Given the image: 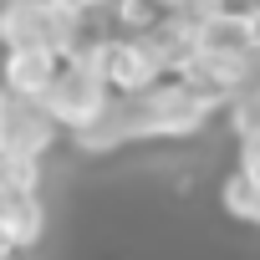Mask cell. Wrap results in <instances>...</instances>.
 <instances>
[{
	"instance_id": "7",
	"label": "cell",
	"mask_w": 260,
	"mask_h": 260,
	"mask_svg": "<svg viewBox=\"0 0 260 260\" xmlns=\"http://www.w3.org/2000/svg\"><path fill=\"white\" fill-rule=\"evenodd\" d=\"M46 189V158L0 153V194H41Z\"/></svg>"
},
{
	"instance_id": "6",
	"label": "cell",
	"mask_w": 260,
	"mask_h": 260,
	"mask_svg": "<svg viewBox=\"0 0 260 260\" xmlns=\"http://www.w3.org/2000/svg\"><path fill=\"white\" fill-rule=\"evenodd\" d=\"M51 51H31V46H0V92H16V97H46L51 77H56Z\"/></svg>"
},
{
	"instance_id": "4",
	"label": "cell",
	"mask_w": 260,
	"mask_h": 260,
	"mask_svg": "<svg viewBox=\"0 0 260 260\" xmlns=\"http://www.w3.org/2000/svg\"><path fill=\"white\" fill-rule=\"evenodd\" d=\"M67 143H72L77 153H87V158H112V153H122V148H133L138 133H133V107H127V97L112 92L82 127L67 133Z\"/></svg>"
},
{
	"instance_id": "2",
	"label": "cell",
	"mask_w": 260,
	"mask_h": 260,
	"mask_svg": "<svg viewBox=\"0 0 260 260\" xmlns=\"http://www.w3.org/2000/svg\"><path fill=\"white\" fill-rule=\"evenodd\" d=\"M56 143H67V133L56 127V117L46 112L41 97H16L0 92V153H21V158H51Z\"/></svg>"
},
{
	"instance_id": "13",
	"label": "cell",
	"mask_w": 260,
	"mask_h": 260,
	"mask_svg": "<svg viewBox=\"0 0 260 260\" xmlns=\"http://www.w3.org/2000/svg\"><path fill=\"white\" fill-rule=\"evenodd\" d=\"M6 260H21V255H6Z\"/></svg>"
},
{
	"instance_id": "10",
	"label": "cell",
	"mask_w": 260,
	"mask_h": 260,
	"mask_svg": "<svg viewBox=\"0 0 260 260\" xmlns=\"http://www.w3.org/2000/svg\"><path fill=\"white\" fill-rule=\"evenodd\" d=\"M67 11H77V16H107L112 11V0H61Z\"/></svg>"
},
{
	"instance_id": "1",
	"label": "cell",
	"mask_w": 260,
	"mask_h": 260,
	"mask_svg": "<svg viewBox=\"0 0 260 260\" xmlns=\"http://www.w3.org/2000/svg\"><path fill=\"white\" fill-rule=\"evenodd\" d=\"M127 107H133V133L138 143H194L204 138L219 107L209 97H199L184 77H158L143 92H127Z\"/></svg>"
},
{
	"instance_id": "3",
	"label": "cell",
	"mask_w": 260,
	"mask_h": 260,
	"mask_svg": "<svg viewBox=\"0 0 260 260\" xmlns=\"http://www.w3.org/2000/svg\"><path fill=\"white\" fill-rule=\"evenodd\" d=\"M97 67H102V82L112 87V92H143V87H153L158 77H169L164 72V61H158V51H153V41L138 31V36H127V31H107L102 36V46H97Z\"/></svg>"
},
{
	"instance_id": "8",
	"label": "cell",
	"mask_w": 260,
	"mask_h": 260,
	"mask_svg": "<svg viewBox=\"0 0 260 260\" xmlns=\"http://www.w3.org/2000/svg\"><path fill=\"white\" fill-rule=\"evenodd\" d=\"M219 117H224V127L235 138H250V133H260V87L250 82V87H240L224 107H219Z\"/></svg>"
},
{
	"instance_id": "12",
	"label": "cell",
	"mask_w": 260,
	"mask_h": 260,
	"mask_svg": "<svg viewBox=\"0 0 260 260\" xmlns=\"http://www.w3.org/2000/svg\"><path fill=\"white\" fill-rule=\"evenodd\" d=\"M250 230H260V194H255V209H250Z\"/></svg>"
},
{
	"instance_id": "5",
	"label": "cell",
	"mask_w": 260,
	"mask_h": 260,
	"mask_svg": "<svg viewBox=\"0 0 260 260\" xmlns=\"http://www.w3.org/2000/svg\"><path fill=\"white\" fill-rule=\"evenodd\" d=\"M46 230H51V209L41 194H0V240L11 255L41 250Z\"/></svg>"
},
{
	"instance_id": "11",
	"label": "cell",
	"mask_w": 260,
	"mask_h": 260,
	"mask_svg": "<svg viewBox=\"0 0 260 260\" xmlns=\"http://www.w3.org/2000/svg\"><path fill=\"white\" fill-rule=\"evenodd\" d=\"M11 11H16V0H0V31H6V21H11Z\"/></svg>"
},
{
	"instance_id": "14",
	"label": "cell",
	"mask_w": 260,
	"mask_h": 260,
	"mask_svg": "<svg viewBox=\"0 0 260 260\" xmlns=\"http://www.w3.org/2000/svg\"><path fill=\"white\" fill-rule=\"evenodd\" d=\"M255 87H260V72H255Z\"/></svg>"
},
{
	"instance_id": "9",
	"label": "cell",
	"mask_w": 260,
	"mask_h": 260,
	"mask_svg": "<svg viewBox=\"0 0 260 260\" xmlns=\"http://www.w3.org/2000/svg\"><path fill=\"white\" fill-rule=\"evenodd\" d=\"M235 169H240V174H250V179L260 184V133L235 138Z\"/></svg>"
}]
</instances>
